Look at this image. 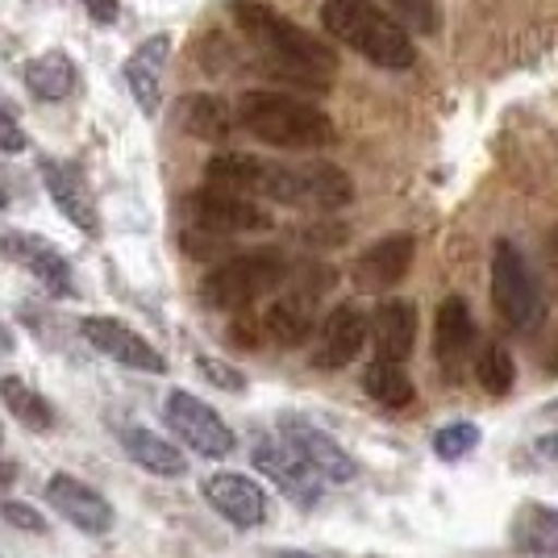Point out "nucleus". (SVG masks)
Wrapping results in <instances>:
<instances>
[{
    "label": "nucleus",
    "mask_w": 558,
    "mask_h": 558,
    "mask_svg": "<svg viewBox=\"0 0 558 558\" xmlns=\"http://www.w3.org/2000/svg\"><path fill=\"white\" fill-rule=\"evenodd\" d=\"M230 17L267 54V63L276 71L301 80V84H317V88H326L333 80V71H338L333 47H326L317 34L301 29L296 22H288L283 13L258 4V0H230Z\"/></svg>",
    "instance_id": "1"
},
{
    "label": "nucleus",
    "mask_w": 558,
    "mask_h": 558,
    "mask_svg": "<svg viewBox=\"0 0 558 558\" xmlns=\"http://www.w3.org/2000/svg\"><path fill=\"white\" fill-rule=\"evenodd\" d=\"M322 25H326V34L347 43L350 50H359L375 68L409 71L417 63V47H413L409 29L372 0H326Z\"/></svg>",
    "instance_id": "2"
},
{
    "label": "nucleus",
    "mask_w": 558,
    "mask_h": 558,
    "mask_svg": "<svg viewBox=\"0 0 558 558\" xmlns=\"http://www.w3.org/2000/svg\"><path fill=\"white\" fill-rule=\"evenodd\" d=\"M238 125L279 150H322L338 142L329 113L292 100L283 93H246L238 96Z\"/></svg>",
    "instance_id": "3"
},
{
    "label": "nucleus",
    "mask_w": 558,
    "mask_h": 558,
    "mask_svg": "<svg viewBox=\"0 0 558 558\" xmlns=\"http://www.w3.org/2000/svg\"><path fill=\"white\" fill-rule=\"evenodd\" d=\"M283 279H288V263L276 251L233 255L201 279V301L221 313H242L255 301H263L267 292H276Z\"/></svg>",
    "instance_id": "4"
},
{
    "label": "nucleus",
    "mask_w": 558,
    "mask_h": 558,
    "mask_svg": "<svg viewBox=\"0 0 558 558\" xmlns=\"http://www.w3.org/2000/svg\"><path fill=\"white\" fill-rule=\"evenodd\" d=\"M492 304H496L500 322L509 329H521V333H530L546 322L542 283L534 279L525 255L512 246L509 238H500L492 246Z\"/></svg>",
    "instance_id": "5"
},
{
    "label": "nucleus",
    "mask_w": 558,
    "mask_h": 558,
    "mask_svg": "<svg viewBox=\"0 0 558 558\" xmlns=\"http://www.w3.org/2000/svg\"><path fill=\"white\" fill-rule=\"evenodd\" d=\"M184 217L196 230L221 233V238L271 230V213L258 209L246 192H230V187H217V184H205V187H196V192H187Z\"/></svg>",
    "instance_id": "6"
},
{
    "label": "nucleus",
    "mask_w": 558,
    "mask_h": 558,
    "mask_svg": "<svg viewBox=\"0 0 558 558\" xmlns=\"http://www.w3.org/2000/svg\"><path fill=\"white\" fill-rule=\"evenodd\" d=\"M333 283V271L326 267H308L301 283H292L283 296H279L267 313H263V333L283 350H296L313 338V326H317V296Z\"/></svg>",
    "instance_id": "7"
},
{
    "label": "nucleus",
    "mask_w": 558,
    "mask_h": 558,
    "mask_svg": "<svg viewBox=\"0 0 558 558\" xmlns=\"http://www.w3.org/2000/svg\"><path fill=\"white\" fill-rule=\"evenodd\" d=\"M163 417L171 425V434L184 446H192L196 454H205V459H226V454H233V446H238L233 442V429L213 413L201 396L167 392Z\"/></svg>",
    "instance_id": "8"
},
{
    "label": "nucleus",
    "mask_w": 558,
    "mask_h": 558,
    "mask_svg": "<svg viewBox=\"0 0 558 558\" xmlns=\"http://www.w3.org/2000/svg\"><path fill=\"white\" fill-rule=\"evenodd\" d=\"M251 463H255L292 505L313 509V505L322 500V471L308 463L292 442H258L255 454H251Z\"/></svg>",
    "instance_id": "9"
},
{
    "label": "nucleus",
    "mask_w": 558,
    "mask_h": 558,
    "mask_svg": "<svg viewBox=\"0 0 558 558\" xmlns=\"http://www.w3.org/2000/svg\"><path fill=\"white\" fill-rule=\"evenodd\" d=\"M80 333L88 338V347H93L96 354L113 359L121 367H134V372H150V375L167 372L163 354L150 347L138 329H130L125 322H117V317H84V322H80Z\"/></svg>",
    "instance_id": "10"
},
{
    "label": "nucleus",
    "mask_w": 558,
    "mask_h": 558,
    "mask_svg": "<svg viewBox=\"0 0 558 558\" xmlns=\"http://www.w3.org/2000/svg\"><path fill=\"white\" fill-rule=\"evenodd\" d=\"M0 255L9 258V263H17V267H25V271L38 279L47 292H54V296H75L71 263L50 246L47 238L25 233V230H9V233H0Z\"/></svg>",
    "instance_id": "11"
},
{
    "label": "nucleus",
    "mask_w": 558,
    "mask_h": 558,
    "mask_svg": "<svg viewBox=\"0 0 558 558\" xmlns=\"http://www.w3.org/2000/svg\"><path fill=\"white\" fill-rule=\"evenodd\" d=\"M47 505L84 534H109L113 530V505L68 471H54L47 480Z\"/></svg>",
    "instance_id": "12"
},
{
    "label": "nucleus",
    "mask_w": 558,
    "mask_h": 558,
    "mask_svg": "<svg viewBox=\"0 0 558 558\" xmlns=\"http://www.w3.org/2000/svg\"><path fill=\"white\" fill-rule=\"evenodd\" d=\"M38 171H43V184H47L54 209L63 213L80 233L96 238L100 233V213H96V196L88 180L80 175V167L68 163V159H43Z\"/></svg>",
    "instance_id": "13"
},
{
    "label": "nucleus",
    "mask_w": 558,
    "mask_h": 558,
    "mask_svg": "<svg viewBox=\"0 0 558 558\" xmlns=\"http://www.w3.org/2000/svg\"><path fill=\"white\" fill-rule=\"evenodd\" d=\"M413 255H417L413 233H388V238H379L375 246H367L363 255L354 258L350 279H354L359 292H388V288H396L400 279L409 276Z\"/></svg>",
    "instance_id": "14"
},
{
    "label": "nucleus",
    "mask_w": 558,
    "mask_h": 558,
    "mask_svg": "<svg viewBox=\"0 0 558 558\" xmlns=\"http://www.w3.org/2000/svg\"><path fill=\"white\" fill-rule=\"evenodd\" d=\"M372 338V317L359 308V304H338L322 322V338H317V350H313V367L322 372H338L359 359V350L367 347Z\"/></svg>",
    "instance_id": "15"
},
{
    "label": "nucleus",
    "mask_w": 558,
    "mask_h": 558,
    "mask_svg": "<svg viewBox=\"0 0 558 558\" xmlns=\"http://www.w3.org/2000/svg\"><path fill=\"white\" fill-rule=\"evenodd\" d=\"M201 496L213 505V512H221L238 530H255L267 517V496L255 480L238 475V471H213L201 480Z\"/></svg>",
    "instance_id": "16"
},
{
    "label": "nucleus",
    "mask_w": 558,
    "mask_h": 558,
    "mask_svg": "<svg viewBox=\"0 0 558 558\" xmlns=\"http://www.w3.org/2000/svg\"><path fill=\"white\" fill-rule=\"evenodd\" d=\"M475 350V322H471V308L463 296H446L438 304V317H434V354H438V367L446 372V379H459Z\"/></svg>",
    "instance_id": "17"
},
{
    "label": "nucleus",
    "mask_w": 558,
    "mask_h": 558,
    "mask_svg": "<svg viewBox=\"0 0 558 558\" xmlns=\"http://www.w3.org/2000/svg\"><path fill=\"white\" fill-rule=\"evenodd\" d=\"M279 429H283V438L301 450L308 463L322 471V480H329V484H350L354 480V459H350L342 446L329 438L326 429H317L313 421H304V417H279Z\"/></svg>",
    "instance_id": "18"
},
{
    "label": "nucleus",
    "mask_w": 558,
    "mask_h": 558,
    "mask_svg": "<svg viewBox=\"0 0 558 558\" xmlns=\"http://www.w3.org/2000/svg\"><path fill=\"white\" fill-rule=\"evenodd\" d=\"M167 54H171V38H167V34H155V38H146V43L125 59V84H130V93H134L138 109L146 117H155L159 105H163Z\"/></svg>",
    "instance_id": "19"
},
{
    "label": "nucleus",
    "mask_w": 558,
    "mask_h": 558,
    "mask_svg": "<svg viewBox=\"0 0 558 558\" xmlns=\"http://www.w3.org/2000/svg\"><path fill=\"white\" fill-rule=\"evenodd\" d=\"M372 338L379 359L404 363L417 347V308L413 301H384L372 317Z\"/></svg>",
    "instance_id": "20"
},
{
    "label": "nucleus",
    "mask_w": 558,
    "mask_h": 558,
    "mask_svg": "<svg viewBox=\"0 0 558 558\" xmlns=\"http://www.w3.org/2000/svg\"><path fill=\"white\" fill-rule=\"evenodd\" d=\"M180 130H184L187 138H201V142H226L233 134V121L238 113H230V105L221 100V96H209V93H192L180 100Z\"/></svg>",
    "instance_id": "21"
},
{
    "label": "nucleus",
    "mask_w": 558,
    "mask_h": 558,
    "mask_svg": "<svg viewBox=\"0 0 558 558\" xmlns=\"http://www.w3.org/2000/svg\"><path fill=\"white\" fill-rule=\"evenodd\" d=\"M512 550L534 558L558 555V509L555 505H521L512 517Z\"/></svg>",
    "instance_id": "22"
},
{
    "label": "nucleus",
    "mask_w": 558,
    "mask_h": 558,
    "mask_svg": "<svg viewBox=\"0 0 558 558\" xmlns=\"http://www.w3.org/2000/svg\"><path fill=\"white\" fill-rule=\"evenodd\" d=\"M121 446H125V454L142 466V471H150V475H163V480H180L187 471V454L180 450L175 442H167L159 434H150V429H125L121 434Z\"/></svg>",
    "instance_id": "23"
},
{
    "label": "nucleus",
    "mask_w": 558,
    "mask_h": 558,
    "mask_svg": "<svg viewBox=\"0 0 558 558\" xmlns=\"http://www.w3.org/2000/svg\"><path fill=\"white\" fill-rule=\"evenodd\" d=\"M354 201V184L342 167L333 163H308L301 167V209H347Z\"/></svg>",
    "instance_id": "24"
},
{
    "label": "nucleus",
    "mask_w": 558,
    "mask_h": 558,
    "mask_svg": "<svg viewBox=\"0 0 558 558\" xmlns=\"http://www.w3.org/2000/svg\"><path fill=\"white\" fill-rule=\"evenodd\" d=\"M25 88L38 96V100H68L80 88V71L71 63V54L47 50V54H34L25 63Z\"/></svg>",
    "instance_id": "25"
},
{
    "label": "nucleus",
    "mask_w": 558,
    "mask_h": 558,
    "mask_svg": "<svg viewBox=\"0 0 558 558\" xmlns=\"http://www.w3.org/2000/svg\"><path fill=\"white\" fill-rule=\"evenodd\" d=\"M0 400H4V409L22 421L25 429H34V434L54 429V409H50V400L38 392V388H29L25 379H17V375H4V379H0Z\"/></svg>",
    "instance_id": "26"
},
{
    "label": "nucleus",
    "mask_w": 558,
    "mask_h": 558,
    "mask_svg": "<svg viewBox=\"0 0 558 558\" xmlns=\"http://www.w3.org/2000/svg\"><path fill=\"white\" fill-rule=\"evenodd\" d=\"M263 171H267V159H255V155H238V150H226V155H213L205 163V180L217 187H230V192H246V196H258V184H263Z\"/></svg>",
    "instance_id": "27"
},
{
    "label": "nucleus",
    "mask_w": 558,
    "mask_h": 558,
    "mask_svg": "<svg viewBox=\"0 0 558 558\" xmlns=\"http://www.w3.org/2000/svg\"><path fill=\"white\" fill-rule=\"evenodd\" d=\"M363 388L372 396L375 404H384V409H409L413 404V379L404 372V363H388V359H375L372 367L363 372Z\"/></svg>",
    "instance_id": "28"
},
{
    "label": "nucleus",
    "mask_w": 558,
    "mask_h": 558,
    "mask_svg": "<svg viewBox=\"0 0 558 558\" xmlns=\"http://www.w3.org/2000/svg\"><path fill=\"white\" fill-rule=\"evenodd\" d=\"M475 379L488 396H509L512 379H517V367H512V354L500 342H488L475 359Z\"/></svg>",
    "instance_id": "29"
},
{
    "label": "nucleus",
    "mask_w": 558,
    "mask_h": 558,
    "mask_svg": "<svg viewBox=\"0 0 558 558\" xmlns=\"http://www.w3.org/2000/svg\"><path fill=\"white\" fill-rule=\"evenodd\" d=\"M475 446H480V429H475L471 421H454V425H446V429L434 434V454H438L442 463H459Z\"/></svg>",
    "instance_id": "30"
},
{
    "label": "nucleus",
    "mask_w": 558,
    "mask_h": 558,
    "mask_svg": "<svg viewBox=\"0 0 558 558\" xmlns=\"http://www.w3.org/2000/svg\"><path fill=\"white\" fill-rule=\"evenodd\" d=\"M388 9H392V17L404 29H413V34H438V0H384Z\"/></svg>",
    "instance_id": "31"
},
{
    "label": "nucleus",
    "mask_w": 558,
    "mask_h": 558,
    "mask_svg": "<svg viewBox=\"0 0 558 558\" xmlns=\"http://www.w3.org/2000/svg\"><path fill=\"white\" fill-rule=\"evenodd\" d=\"M196 372L205 375L213 388H221V392H233V396L246 392V375L238 372V367H230V363H221V359L201 354V359H196Z\"/></svg>",
    "instance_id": "32"
},
{
    "label": "nucleus",
    "mask_w": 558,
    "mask_h": 558,
    "mask_svg": "<svg viewBox=\"0 0 558 558\" xmlns=\"http://www.w3.org/2000/svg\"><path fill=\"white\" fill-rule=\"evenodd\" d=\"M0 517H4V525H13V530L47 534V517L34 509V505H25V500H4V505H0Z\"/></svg>",
    "instance_id": "33"
},
{
    "label": "nucleus",
    "mask_w": 558,
    "mask_h": 558,
    "mask_svg": "<svg viewBox=\"0 0 558 558\" xmlns=\"http://www.w3.org/2000/svg\"><path fill=\"white\" fill-rule=\"evenodd\" d=\"M25 146H29V138H25V130L17 125V117L0 109V155H22Z\"/></svg>",
    "instance_id": "34"
},
{
    "label": "nucleus",
    "mask_w": 558,
    "mask_h": 558,
    "mask_svg": "<svg viewBox=\"0 0 558 558\" xmlns=\"http://www.w3.org/2000/svg\"><path fill=\"white\" fill-rule=\"evenodd\" d=\"M84 9H88V13H93V22H100V25H113L117 13H121V4H117V0H84Z\"/></svg>",
    "instance_id": "35"
},
{
    "label": "nucleus",
    "mask_w": 558,
    "mask_h": 558,
    "mask_svg": "<svg viewBox=\"0 0 558 558\" xmlns=\"http://www.w3.org/2000/svg\"><path fill=\"white\" fill-rule=\"evenodd\" d=\"M537 454H546V459H555V463H558V434H546V438H537Z\"/></svg>",
    "instance_id": "36"
},
{
    "label": "nucleus",
    "mask_w": 558,
    "mask_h": 558,
    "mask_svg": "<svg viewBox=\"0 0 558 558\" xmlns=\"http://www.w3.org/2000/svg\"><path fill=\"white\" fill-rule=\"evenodd\" d=\"M13 480H17V471H13V463H4V459H0V492L13 488Z\"/></svg>",
    "instance_id": "37"
},
{
    "label": "nucleus",
    "mask_w": 558,
    "mask_h": 558,
    "mask_svg": "<svg viewBox=\"0 0 558 558\" xmlns=\"http://www.w3.org/2000/svg\"><path fill=\"white\" fill-rule=\"evenodd\" d=\"M0 350H13V333L0 326Z\"/></svg>",
    "instance_id": "38"
},
{
    "label": "nucleus",
    "mask_w": 558,
    "mask_h": 558,
    "mask_svg": "<svg viewBox=\"0 0 558 558\" xmlns=\"http://www.w3.org/2000/svg\"><path fill=\"white\" fill-rule=\"evenodd\" d=\"M276 558H313V555H304V550H279Z\"/></svg>",
    "instance_id": "39"
},
{
    "label": "nucleus",
    "mask_w": 558,
    "mask_h": 558,
    "mask_svg": "<svg viewBox=\"0 0 558 558\" xmlns=\"http://www.w3.org/2000/svg\"><path fill=\"white\" fill-rule=\"evenodd\" d=\"M4 205H9V184L0 180V209H4Z\"/></svg>",
    "instance_id": "40"
},
{
    "label": "nucleus",
    "mask_w": 558,
    "mask_h": 558,
    "mask_svg": "<svg viewBox=\"0 0 558 558\" xmlns=\"http://www.w3.org/2000/svg\"><path fill=\"white\" fill-rule=\"evenodd\" d=\"M550 246H558V230H555V238H550Z\"/></svg>",
    "instance_id": "41"
},
{
    "label": "nucleus",
    "mask_w": 558,
    "mask_h": 558,
    "mask_svg": "<svg viewBox=\"0 0 558 558\" xmlns=\"http://www.w3.org/2000/svg\"><path fill=\"white\" fill-rule=\"evenodd\" d=\"M0 438H4V429H0Z\"/></svg>",
    "instance_id": "42"
}]
</instances>
